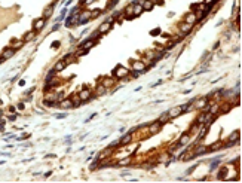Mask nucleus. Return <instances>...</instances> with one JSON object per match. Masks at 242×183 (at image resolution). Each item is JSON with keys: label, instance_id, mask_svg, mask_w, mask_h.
Listing matches in <instances>:
<instances>
[{"label": "nucleus", "instance_id": "f257e3e1", "mask_svg": "<svg viewBox=\"0 0 242 183\" xmlns=\"http://www.w3.org/2000/svg\"><path fill=\"white\" fill-rule=\"evenodd\" d=\"M128 75H129V70L126 67H123V66H117L113 70V76L116 77V79H125Z\"/></svg>", "mask_w": 242, "mask_h": 183}, {"label": "nucleus", "instance_id": "f03ea898", "mask_svg": "<svg viewBox=\"0 0 242 183\" xmlns=\"http://www.w3.org/2000/svg\"><path fill=\"white\" fill-rule=\"evenodd\" d=\"M193 107L195 109H199V110H204L206 106H208V97H204V98H196L192 101Z\"/></svg>", "mask_w": 242, "mask_h": 183}, {"label": "nucleus", "instance_id": "7ed1b4c3", "mask_svg": "<svg viewBox=\"0 0 242 183\" xmlns=\"http://www.w3.org/2000/svg\"><path fill=\"white\" fill-rule=\"evenodd\" d=\"M160 129H162V124L156 121V122H153V124H150V125H149L147 131H149V134H150V136H153V134H158V133L160 131Z\"/></svg>", "mask_w": 242, "mask_h": 183}, {"label": "nucleus", "instance_id": "20e7f679", "mask_svg": "<svg viewBox=\"0 0 242 183\" xmlns=\"http://www.w3.org/2000/svg\"><path fill=\"white\" fill-rule=\"evenodd\" d=\"M167 113H168V116H169L171 119H174V118L180 116V115H181V113H183V107H181V106H177V107H172V109H171V110H168Z\"/></svg>", "mask_w": 242, "mask_h": 183}, {"label": "nucleus", "instance_id": "39448f33", "mask_svg": "<svg viewBox=\"0 0 242 183\" xmlns=\"http://www.w3.org/2000/svg\"><path fill=\"white\" fill-rule=\"evenodd\" d=\"M91 21V11H83L79 15V24H88Z\"/></svg>", "mask_w": 242, "mask_h": 183}, {"label": "nucleus", "instance_id": "423d86ee", "mask_svg": "<svg viewBox=\"0 0 242 183\" xmlns=\"http://www.w3.org/2000/svg\"><path fill=\"white\" fill-rule=\"evenodd\" d=\"M239 140V131H233L230 136H229V138H227V147H230V146H233L236 142Z\"/></svg>", "mask_w": 242, "mask_h": 183}, {"label": "nucleus", "instance_id": "0eeeda50", "mask_svg": "<svg viewBox=\"0 0 242 183\" xmlns=\"http://www.w3.org/2000/svg\"><path fill=\"white\" fill-rule=\"evenodd\" d=\"M146 68H147V66L143 61H134L132 63V70H135V72H144Z\"/></svg>", "mask_w": 242, "mask_h": 183}, {"label": "nucleus", "instance_id": "6e6552de", "mask_svg": "<svg viewBox=\"0 0 242 183\" xmlns=\"http://www.w3.org/2000/svg\"><path fill=\"white\" fill-rule=\"evenodd\" d=\"M45 24H46V18H39V20H36L34 21V31H40L43 27H45Z\"/></svg>", "mask_w": 242, "mask_h": 183}, {"label": "nucleus", "instance_id": "1a4fd4ad", "mask_svg": "<svg viewBox=\"0 0 242 183\" xmlns=\"http://www.w3.org/2000/svg\"><path fill=\"white\" fill-rule=\"evenodd\" d=\"M58 106L61 109H70V107H73L71 98H63L61 101H58Z\"/></svg>", "mask_w": 242, "mask_h": 183}, {"label": "nucleus", "instance_id": "9d476101", "mask_svg": "<svg viewBox=\"0 0 242 183\" xmlns=\"http://www.w3.org/2000/svg\"><path fill=\"white\" fill-rule=\"evenodd\" d=\"M192 28H193V25L189 24V22L180 24V31H181V34H187V33H190V31H192Z\"/></svg>", "mask_w": 242, "mask_h": 183}, {"label": "nucleus", "instance_id": "9b49d317", "mask_svg": "<svg viewBox=\"0 0 242 183\" xmlns=\"http://www.w3.org/2000/svg\"><path fill=\"white\" fill-rule=\"evenodd\" d=\"M13 54H15V49H13L12 46H11V48H5L3 52H2V58H3V60H7V58L13 57Z\"/></svg>", "mask_w": 242, "mask_h": 183}, {"label": "nucleus", "instance_id": "f8f14e48", "mask_svg": "<svg viewBox=\"0 0 242 183\" xmlns=\"http://www.w3.org/2000/svg\"><path fill=\"white\" fill-rule=\"evenodd\" d=\"M79 97H80L82 101H88V100L92 97V92H91L89 89H82V91L79 92Z\"/></svg>", "mask_w": 242, "mask_h": 183}, {"label": "nucleus", "instance_id": "ddd939ff", "mask_svg": "<svg viewBox=\"0 0 242 183\" xmlns=\"http://www.w3.org/2000/svg\"><path fill=\"white\" fill-rule=\"evenodd\" d=\"M141 6H143V11H152L153 6H154V2L153 0H143Z\"/></svg>", "mask_w": 242, "mask_h": 183}, {"label": "nucleus", "instance_id": "4468645a", "mask_svg": "<svg viewBox=\"0 0 242 183\" xmlns=\"http://www.w3.org/2000/svg\"><path fill=\"white\" fill-rule=\"evenodd\" d=\"M101 83L106 86V88L109 89V88H111V86H115V83H116V81L113 79V77H104V79L101 81Z\"/></svg>", "mask_w": 242, "mask_h": 183}, {"label": "nucleus", "instance_id": "2eb2a0df", "mask_svg": "<svg viewBox=\"0 0 242 183\" xmlns=\"http://www.w3.org/2000/svg\"><path fill=\"white\" fill-rule=\"evenodd\" d=\"M143 14V6H141V3H134L132 5V15L134 16H138V15H141Z\"/></svg>", "mask_w": 242, "mask_h": 183}, {"label": "nucleus", "instance_id": "dca6fc26", "mask_svg": "<svg viewBox=\"0 0 242 183\" xmlns=\"http://www.w3.org/2000/svg\"><path fill=\"white\" fill-rule=\"evenodd\" d=\"M110 28H111V24L106 21V22H102L100 27H98V33H100V34H104V33H107Z\"/></svg>", "mask_w": 242, "mask_h": 183}, {"label": "nucleus", "instance_id": "f3484780", "mask_svg": "<svg viewBox=\"0 0 242 183\" xmlns=\"http://www.w3.org/2000/svg\"><path fill=\"white\" fill-rule=\"evenodd\" d=\"M94 45H95V40H94V39H88L86 42H83V43H82V46H80V48H82V49H85L86 52H88V51H89Z\"/></svg>", "mask_w": 242, "mask_h": 183}, {"label": "nucleus", "instance_id": "a211bd4d", "mask_svg": "<svg viewBox=\"0 0 242 183\" xmlns=\"http://www.w3.org/2000/svg\"><path fill=\"white\" fill-rule=\"evenodd\" d=\"M131 142H132V133H128V134H125L122 138H120V144H122V146L131 143Z\"/></svg>", "mask_w": 242, "mask_h": 183}, {"label": "nucleus", "instance_id": "6ab92c4d", "mask_svg": "<svg viewBox=\"0 0 242 183\" xmlns=\"http://www.w3.org/2000/svg\"><path fill=\"white\" fill-rule=\"evenodd\" d=\"M123 16H125V18L126 20H129V18H132V5H128L126 7H125V9H123Z\"/></svg>", "mask_w": 242, "mask_h": 183}, {"label": "nucleus", "instance_id": "aec40b11", "mask_svg": "<svg viewBox=\"0 0 242 183\" xmlns=\"http://www.w3.org/2000/svg\"><path fill=\"white\" fill-rule=\"evenodd\" d=\"M198 21V18H196V15H195V12H192V14H189V15H186V18H184V22H189V24H195Z\"/></svg>", "mask_w": 242, "mask_h": 183}, {"label": "nucleus", "instance_id": "412c9836", "mask_svg": "<svg viewBox=\"0 0 242 183\" xmlns=\"http://www.w3.org/2000/svg\"><path fill=\"white\" fill-rule=\"evenodd\" d=\"M189 142H190V136H189V134L186 133V134H183V136L180 137V140H178V144H180V146H186V144H187Z\"/></svg>", "mask_w": 242, "mask_h": 183}, {"label": "nucleus", "instance_id": "4be33fe9", "mask_svg": "<svg viewBox=\"0 0 242 183\" xmlns=\"http://www.w3.org/2000/svg\"><path fill=\"white\" fill-rule=\"evenodd\" d=\"M224 144H223V142H215V143H212L210 147H208V150L210 152H214V150H218V149H221Z\"/></svg>", "mask_w": 242, "mask_h": 183}, {"label": "nucleus", "instance_id": "5701e85b", "mask_svg": "<svg viewBox=\"0 0 242 183\" xmlns=\"http://www.w3.org/2000/svg\"><path fill=\"white\" fill-rule=\"evenodd\" d=\"M71 103H73V107H79L80 104H82V100H80V97H79V94H74L73 97H71Z\"/></svg>", "mask_w": 242, "mask_h": 183}, {"label": "nucleus", "instance_id": "b1692460", "mask_svg": "<svg viewBox=\"0 0 242 183\" xmlns=\"http://www.w3.org/2000/svg\"><path fill=\"white\" fill-rule=\"evenodd\" d=\"M131 161H132V159H131V156H126V158L117 161V165H119V167H126V165L131 164Z\"/></svg>", "mask_w": 242, "mask_h": 183}, {"label": "nucleus", "instance_id": "393cba45", "mask_svg": "<svg viewBox=\"0 0 242 183\" xmlns=\"http://www.w3.org/2000/svg\"><path fill=\"white\" fill-rule=\"evenodd\" d=\"M52 12H54V5H49L45 9V12H43V18H49V16L52 15Z\"/></svg>", "mask_w": 242, "mask_h": 183}, {"label": "nucleus", "instance_id": "a878e982", "mask_svg": "<svg viewBox=\"0 0 242 183\" xmlns=\"http://www.w3.org/2000/svg\"><path fill=\"white\" fill-rule=\"evenodd\" d=\"M95 92H97V95H104L106 92H107V88L102 83H100L98 86H97V89H95Z\"/></svg>", "mask_w": 242, "mask_h": 183}, {"label": "nucleus", "instance_id": "bb28decb", "mask_svg": "<svg viewBox=\"0 0 242 183\" xmlns=\"http://www.w3.org/2000/svg\"><path fill=\"white\" fill-rule=\"evenodd\" d=\"M65 63H64V61H58V63L55 64V67H54V70L55 72H61V70H64V68H65Z\"/></svg>", "mask_w": 242, "mask_h": 183}, {"label": "nucleus", "instance_id": "cd10ccee", "mask_svg": "<svg viewBox=\"0 0 242 183\" xmlns=\"http://www.w3.org/2000/svg\"><path fill=\"white\" fill-rule=\"evenodd\" d=\"M169 119H171V118L168 116V113L165 112V113H162V115H160V118L158 119V122H160V124L163 125V124H167V122H168Z\"/></svg>", "mask_w": 242, "mask_h": 183}, {"label": "nucleus", "instance_id": "c85d7f7f", "mask_svg": "<svg viewBox=\"0 0 242 183\" xmlns=\"http://www.w3.org/2000/svg\"><path fill=\"white\" fill-rule=\"evenodd\" d=\"M34 34H36V31H28V33L24 36V42H30V40L34 37Z\"/></svg>", "mask_w": 242, "mask_h": 183}, {"label": "nucleus", "instance_id": "c756f323", "mask_svg": "<svg viewBox=\"0 0 242 183\" xmlns=\"http://www.w3.org/2000/svg\"><path fill=\"white\" fill-rule=\"evenodd\" d=\"M63 61H64V63H65V64H70V63H71V61H74V55H65Z\"/></svg>", "mask_w": 242, "mask_h": 183}, {"label": "nucleus", "instance_id": "7c9ffc66", "mask_svg": "<svg viewBox=\"0 0 242 183\" xmlns=\"http://www.w3.org/2000/svg\"><path fill=\"white\" fill-rule=\"evenodd\" d=\"M218 110H220L221 113H224V112H229V110H230V104H229V103H227V104H223V106H221Z\"/></svg>", "mask_w": 242, "mask_h": 183}, {"label": "nucleus", "instance_id": "2f4dec72", "mask_svg": "<svg viewBox=\"0 0 242 183\" xmlns=\"http://www.w3.org/2000/svg\"><path fill=\"white\" fill-rule=\"evenodd\" d=\"M22 43H24V40H16L13 45H12V48H13V49H20V48L22 46Z\"/></svg>", "mask_w": 242, "mask_h": 183}, {"label": "nucleus", "instance_id": "473e14b6", "mask_svg": "<svg viewBox=\"0 0 242 183\" xmlns=\"http://www.w3.org/2000/svg\"><path fill=\"white\" fill-rule=\"evenodd\" d=\"M100 15H101V11H98V9L97 11H91V20L97 18V16H100Z\"/></svg>", "mask_w": 242, "mask_h": 183}, {"label": "nucleus", "instance_id": "72a5a7b5", "mask_svg": "<svg viewBox=\"0 0 242 183\" xmlns=\"http://www.w3.org/2000/svg\"><path fill=\"white\" fill-rule=\"evenodd\" d=\"M168 158H169L168 153H167V155H162L160 158H159V161H160V162H165V161H168Z\"/></svg>", "mask_w": 242, "mask_h": 183}, {"label": "nucleus", "instance_id": "f704fd0d", "mask_svg": "<svg viewBox=\"0 0 242 183\" xmlns=\"http://www.w3.org/2000/svg\"><path fill=\"white\" fill-rule=\"evenodd\" d=\"M214 2H215V0H204V5H206V6H211Z\"/></svg>", "mask_w": 242, "mask_h": 183}, {"label": "nucleus", "instance_id": "c9c22d12", "mask_svg": "<svg viewBox=\"0 0 242 183\" xmlns=\"http://www.w3.org/2000/svg\"><path fill=\"white\" fill-rule=\"evenodd\" d=\"M174 45H175V42H172V40H171V42H168V45H167V49H171V48L174 46Z\"/></svg>", "mask_w": 242, "mask_h": 183}, {"label": "nucleus", "instance_id": "e433bc0d", "mask_svg": "<svg viewBox=\"0 0 242 183\" xmlns=\"http://www.w3.org/2000/svg\"><path fill=\"white\" fill-rule=\"evenodd\" d=\"M92 2H94V0H83V3H85V5H91Z\"/></svg>", "mask_w": 242, "mask_h": 183}, {"label": "nucleus", "instance_id": "4c0bfd02", "mask_svg": "<svg viewBox=\"0 0 242 183\" xmlns=\"http://www.w3.org/2000/svg\"><path fill=\"white\" fill-rule=\"evenodd\" d=\"M58 28H59V24H55V25H54V28H52V30L55 31V30H58Z\"/></svg>", "mask_w": 242, "mask_h": 183}, {"label": "nucleus", "instance_id": "58836bf2", "mask_svg": "<svg viewBox=\"0 0 242 183\" xmlns=\"http://www.w3.org/2000/svg\"><path fill=\"white\" fill-rule=\"evenodd\" d=\"M57 118H58V119H59V118L63 119V118H65V115H64V113H61V115H57Z\"/></svg>", "mask_w": 242, "mask_h": 183}, {"label": "nucleus", "instance_id": "ea45409f", "mask_svg": "<svg viewBox=\"0 0 242 183\" xmlns=\"http://www.w3.org/2000/svg\"><path fill=\"white\" fill-rule=\"evenodd\" d=\"M9 119H11V121H15V119H16V115H11V118H9Z\"/></svg>", "mask_w": 242, "mask_h": 183}, {"label": "nucleus", "instance_id": "a19ab883", "mask_svg": "<svg viewBox=\"0 0 242 183\" xmlns=\"http://www.w3.org/2000/svg\"><path fill=\"white\" fill-rule=\"evenodd\" d=\"M153 2H154V3H162L163 0H153Z\"/></svg>", "mask_w": 242, "mask_h": 183}, {"label": "nucleus", "instance_id": "79ce46f5", "mask_svg": "<svg viewBox=\"0 0 242 183\" xmlns=\"http://www.w3.org/2000/svg\"><path fill=\"white\" fill-rule=\"evenodd\" d=\"M3 61H5V60H3V58H2V57H0V63H3Z\"/></svg>", "mask_w": 242, "mask_h": 183}, {"label": "nucleus", "instance_id": "37998d69", "mask_svg": "<svg viewBox=\"0 0 242 183\" xmlns=\"http://www.w3.org/2000/svg\"><path fill=\"white\" fill-rule=\"evenodd\" d=\"M0 116H2V110H0Z\"/></svg>", "mask_w": 242, "mask_h": 183}, {"label": "nucleus", "instance_id": "c03bdc74", "mask_svg": "<svg viewBox=\"0 0 242 183\" xmlns=\"http://www.w3.org/2000/svg\"><path fill=\"white\" fill-rule=\"evenodd\" d=\"M55 2H57V0H55Z\"/></svg>", "mask_w": 242, "mask_h": 183}]
</instances>
